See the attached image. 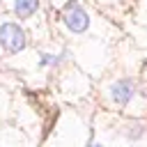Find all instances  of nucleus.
Listing matches in <instances>:
<instances>
[{
  "mask_svg": "<svg viewBox=\"0 0 147 147\" xmlns=\"http://www.w3.org/2000/svg\"><path fill=\"white\" fill-rule=\"evenodd\" d=\"M0 46L9 53H18L25 48V32L23 28H18L16 23L7 21L0 25Z\"/></svg>",
  "mask_w": 147,
  "mask_h": 147,
  "instance_id": "nucleus-1",
  "label": "nucleus"
},
{
  "mask_svg": "<svg viewBox=\"0 0 147 147\" xmlns=\"http://www.w3.org/2000/svg\"><path fill=\"white\" fill-rule=\"evenodd\" d=\"M62 21H64V25H67L74 34H80V32H85V30L90 28V16H87V11H85L78 2H69V5H67L64 14H62Z\"/></svg>",
  "mask_w": 147,
  "mask_h": 147,
  "instance_id": "nucleus-2",
  "label": "nucleus"
},
{
  "mask_svg": "<svg viewBox=\"0 0 147 147\" xmlns=\"http://www.w3.org/2000/svg\"><path fill=\"white\" fill-rule=\"evenodd\" d=\"M133 94H136V87H133L131 80H117V83L110 85V99L119 106H126L133 99Z\"/></svg>",
  "mask_w": 147,
  "mask_h": 147,
  "instance_id": "nucleus-3",
  "label": "nucleus"
},
{
  "mask_svg": "<svg viewBox=\"0 0 147 147\" xmlns=\"http://www.w3.org/2000/svg\"><path fill=\"white\" fill-rule=\"evenodd\" d=\"M39 9V0H14V11L18 18H30Z\"/></svg>",
  "mask_w": 147,
  "mask_h": 147,
  "instance_id": "nucleus-4",
  "label": "nucleus"
},
{
  "mask_svg": "<svg viewBox=\"0 0 147 147\" xmlns=\"http://www.w3.org/2000/svg\"><path fill=\"white\" fill-rule=\"evenodd\" d=\"M87 147H103V145H99V142H90Z\"/></svg>",
  "mask_w": 147,
  "mask_h": 147,
  "instance_id": "nucleus-5",
  "label": "nucleus"
}]
</instances>
